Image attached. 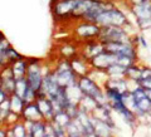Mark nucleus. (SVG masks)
I'll use <instances>...</instances> for the list:
<instances>
[{"label":"nucleus","instance_id":"ddd939ff","mask_svg":"<svg viewBox=\"0 0 151 137\" xmlns=\"http://www.w3.org/2000/svg\"><path fill=\"white\" fill-rule=\"evenodd\" d=\"M92 123H93L94 133L98 135L100 137H112L113 136V133H112V127L108 125V123H106L105 121L92 117Z\"/></svg>","mask_w":151,"mask_h":137},{"label":"nucleus","instance_id":"423d86ee","mask_svg":"<svg viewBox=\"0 0 151 137\" xmlns=\"http://www.w3.org/2000/svg\"><path fill=\"white\" fill-rule=\"evenodd\" d=\"M115 63H117V55L113 53H110V52H107V50H103L102 53L93 57V58L89 60L91 68L94 70H101V72H105L110 65L115 64Z\"/></svg>","mask_w":151,"mask_h":137},{"label":"nucleus","instance_id":"9b49d317","mask_svg":"<svg viewBox=\"0 0 151 137\" xmlns=\"http://www.w3.org/2000/svg\"><path fill=\"white\" fill-rule=\"evenodd\" d=\"M103 50H105V47H103L102 42H100L98 39H96V40H94V39L93 40H88L86 47H84L82 57H84L87 60H91L93 57H96L100 53H102Z\"/></svg>","mask_w":151,"mask_h":137},{"label":"nucleus","instance_id":"f257e3e1","mask_svg":"<svg viewBox=\"0 0 151 137\" xmlns=\"http://www.w3.org/2000/svg\"><path fill=\"white\" fill-rule=\"evenodd\" d=\"M77 84H78L79 89L82 91L83 96L93 98V100L96 101L97 106H103V105H107L108 103L106 94H105V89H102L100 87V84L94 81L89 74L78 77Z\"/></svg>","mask_w":151,"mask_h":137},{"label":"nucleus","instance_id":"f8f14e48","mask_svg":"<svg viewBox=\"0 0 151 137\" xmlns=\"http://www.w3.org/2000/svg\"><path fill=\"white\" fill-rule=\"evenodd\" d=\"M24 123L28 128V137H45L47 121L42 120L37 122H24Z\"/></svg>","mask_w":151,"mask_h":137},{"label":"nucleus","instance_id":"4468645a","mask_svg":"<svg viewBox=\"0 0 151 137\" xmlns=\"http://www.w3.org/2000/svg\"><path fill=\"white\" fill-rule=\"evenodd\" d=\"M10 68H12V72H13L14 78H15V79L23 78V77H25V74H27L28 60H27L25 58L19 59V60H15L14 63L10 64Z\"/></svg>","mask_w":151,"mask_h":137},{"label":"nucleus","instance_id":"9d476101","mask_svg":"<svg viewBox=\"0 0 151 137\" xmlns=\"http://www.w3.org/2000/svg\"><path fill=\"white\" fill-rule=\"evenodd\" d=\"M130 10L134 14L136 20L137 19H151V0H145L136 5H131Z\"/></svg>","mask_w":151,"mask_h":137},{"label":"nucleus","instance_id":"2eb2a0df","mask_svg":"<svg viewBox=\"0 0 151 137\" xmlns=\"http://www.w3.org/2000/svg\"><path fill=\"white\" fill-rule=\"evenodd\" d=\"M72 117H70L67 111H64V110H60L58 112H55L54 113V116H53V120H52L50 122H53L54 125L57 126H59V127H63V128H67L68 125L72 122Z\"/></svg>","mask_w":151,"mask_h":137},{"label":"nucleus","instance_id":"1a4fd4ad","mask_svg":"<svg viewBox=\"0 0 151 137\" xmlns=\"http://www.w3.org/2000/svg\"><path fill=\"white\" fill-rule=\"evenodd\" d=\"M70 65H72V69L76 72V74L78 77L81 75H86L91 72V64H89V60H87L84 57H77L74 55L73 58H70Z\"/></svg>","mask_w":151,"mask_h":137},{"label":"nucleus","instance_id":"0eeeda50","mask_svg":"<svg viewBox=\"0 0 151 137\" xmlns=\"http://www.w3.org/2000/svg\"><path fill=\"white\" fill-rule=\"evenodd\" d=\"M20 118L24 122H37V121L43 120V116H42V112L39 110V107H38L37 102L27 103L20 115Z\"/></svg>","mask_w":151,"mask_h":137},{"label":"nucleus","instance_id":"aec40b11","mask_svg":"<svg viewBox=\"0 0 151 137\" xmlns=\"http://www.w3.org/2000/svg\"><path fill=\"white\" fill-rule=\"evenodd\" d=\"M136 84H139V86L144 87V88H151V78H147V79H141V81H139Z\"/></svg>","mask_w":151,"mask_h":137},{"label":"nucleus","instance_id":"5701e85b","mask_svg":"<svg viewBox=\"0 0 151 137\" xmlns=\"http://www.w3.org/2000/svg\"><path fill=\"white\" fill-rule=\"evenodd\" d=\"M110 1H113V3H115V1H116V0H110Z\"/></svg>","mask_w":151,"mask_h":137},{"label":"nucleus","instance_id":"6ab92c4d","mask_svg":"<svg viewBox=\"0 0 151 137\" xmlns=\"http://www.w3.org/2000/svg\"><path fill=\"white\" fill-rule=\"evenodd\" d=\"M147 78H151V68L150 67H141V74H140L139 81H141V79H147Z\"/></svg>","mask_w":151,"mask_h":137},{"label":"nucleus","instance_id":"f3484780","mask_svg":"<svg viewBox=\"0 0 151 137\" xmlns=\"http://www.w3.org/2000/svg\"><path fill=\"white\" fill-rule=\"evenodd\" d=\"M29 88H30V86H29V83H28L25 77L15 79V88H14V93H15L17 96H19L20 98L24 100V97H25L27 92L29 91Z\"/></svg>","mask_w":151,"mask_h":137},{"label":"nucleus","instance_id":"f03ea898","mask_svg":"<svg viewBox=\"0 0 151 137\" xmlns=\"http://www.w3.org/2000/svg\"><path fill=\"white\" fill-rule=\"evenodd\" d=\"M94 23L98 24L100 27H110L111 25V27L126 28L127 25H130V22H129V19H127L126 14L116 6L102 11L100 15L97 16Z\"/></svg>","mask_w":151,"mask_h":137},{"label":"nucleus","instance_id":"dca6fc26","mask_svg":"<svg viewBox=\"0 0 151 137\" xmlns=\"http://www.w3.org/2000/svg\"><path fill=\"white\" fill-rule=\"evenodd\" d=\"M10 111L13 113H15V115H19L20 116L22 115V112L23 110H24V107H25V102L23 98H20L19 96H17L15 93H13L10 94Z\"/></svg>","mask_w":151,"mask_h":137},{"label":"nucleus","instance_id":"7ed1b4c3","mask_svg":"<svg viewBox=\"0 0 151 137\" xmlns=\"http://www.w3.org/2000/svg\"><path fill=\"white\" fill-rule=\"evenodd\" d=\"M98 40L102 43L106 42H121V43H130L134 39L126 32V28L121 27H101V32L98 35Z\"/></svg>","mask_w":151,"mask_h":137},{"label":"nucleus","instance_id":"20e7f679","mask_svg":"<svg viewBox=\"0 0 151 137\" xmlns=\"http://www.w3.org/2000/svg\"><path fill=\"white\" fill-rule=\"evenodd\" d=\"M43 77H44V73L42 70V65L39 59H29L28 60V69H27V74H25V78L28 83L32 89L38 93V91L42 88V83H43Z\"/></svg>","mask_w":151,"mask_h":137},{"label":"nucleus","instance_id":"4be33fe9","mask_svg":"<svg viewBox=\"0 0 151 137\" xmlns=\"http://www.w3.org/2000/svg\"><path fill=\"white\" fill-rule=\"evenodd\" d=\"M139 43L142 45V48H147V43H146V40H145V38L144 37H139Z\"/></svg>","mask_w":151,"mask_h":137},{"label":"nucleus","instance_id":"412c9836","mask_svg":"<svg viewBox=\"0 0 151 137\" xmlns=\"http://www.w3.org/2000/svg\"><path fill=\"white\" fill-rule=\"evenodd\" d=\"M9 97H10V94H9L8 92H5L1 87H0V105H1V103H3L4 101L9 100Z\"/></svg>","mask_w":151,"mask_h":137},{"label":"nucleus","instance_id":"39448f33","mask_svg":"<svg viewBox=\"0 0 151 137\" xmlns=\"http://www.w3.org/2000/svg\"><path fill=\"white\" fill-rule=\"evenodd\" d=\"M101 32V27L96 24V23L92 22H82L81 24H78L76 27L74 33L76 35L81 39L84 40H93V39H98V35H100Z\"/></svg>","mask_w":151,"mask_h":137},{"label":"nucleus","instance_id":"a211bd4d","mask_svg":"<svg viewBox=\"0 0 151 137\" xmlns=\"http://www.w3.org/2000/svg\"><path fill=\"white\" fill-rule=\"evenodd\" d=\"M136 24H137L139 29H141V30L151 29V19H137Z\"/></svg>","mask_w":151,"mask_h":137},{"label":"nucleus","instance_id":"6e6552de","mask_svg":"<svg viewBox=\"0 0 151 137\" xmlns=\"http://www.w3.org/2000/svg\"><path fill=\"white\" fill-rule=\"evenodd\" d=\"M35 102H37V105L42 112L43 120L47 122H50L53 120V116H54V107H53L52 101L47 96H38Z\"/></svg>","mask_w":151,"mask_h":137}]
</instances>
